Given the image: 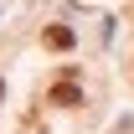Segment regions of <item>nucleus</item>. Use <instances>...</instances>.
Returning a JSON list of instances; mask_svg holds the SVG:
<instances>
[{"mask_svg":"<svg viewBox=\"0 0 134 134\" xmlns=\"http://www.w3.org/2000/svg\"><path fill=\"white\" fill-rule=\"evenodd\" d=\"M52 103H57V108H77V103H83V93H77V83H72V72L52 88Z\"/></svg>","mask_w":134,"mask_h":134,"instance_id":"nucleus-1","label":"nucleus"},{"mask_svg":"<svg viewBox=\"0 0 134 134\" xmlns=\"http://www.w3.org/2000/svg\"><path fill=\"white\" fill-rule=\"evenodd\" d=\"M72 41H77V36L67 31V26H47V47H52V52H67Z\"/></svg>","mask_w":134,"mask_h":134,"instance_id":"nucleus-2","label":"nucleus"},{"mask_svg":"<svg viewBox=\"0 0 134 134\" xmlns=\"http://www.w3.org/2000/svg\"><path fill=\"white\" fill-rule=\"evenodd\" d=\"M0 98H5V83H0Z\"/></svg>","mask_w":134,"mask_h":134,"instance_id":"nucleus-3","label":"nucleus"}]
</instances>
